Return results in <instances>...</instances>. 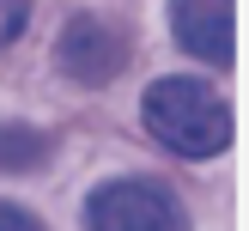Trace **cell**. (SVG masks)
I'll return each instance as SVG.
<instances>
[{
  "label": "cell",
  "mask_w": 249,
  "mask_h": 231,
  "mask_svg": "<svg viewBox=\"0 0 249 231\" xmlns=\"http://www.w3.org/2000/svg\"><path fill=\"white\" fill-rule=\"evenodd\" d=\"M140 109H146V134L182 158H213L231 146V104L201 79H158Z\"/></svg>",
  "instance_id": "1"
},
{
  "label": "cell",
  "mask_w": 249,
  "mask_h": 231,
  "mask_svg": "<svg viewBox=\"0 0 249 231\" xmlns=\"http://www.w3.org/2000/svg\"><path fill=\"white\" fill-rule=\"evenodd\" d=\"M91 231H189V213L158 182H109L91 195Z\"/></svg>",
  "instance_id": "2"
},
{
  "label": "cell",
  "mask_w": 249,
  "mask_h": 231,
  "mask_svg": "<svg viewBox=\"0 0 249 231\" xmlns=\"http://www.w3.org/2000/svg\"><path fill=\"white\" fill-rule=\"evenodd\" d=\"M55 61H61V73L79 79V85H109L122 67H128V36H122L116 18L79 12V18H67V31H61Z\"/></svg>",
  "instance_id": "3"
},
{
  "label": "cell",
  "mask_w": 249,
  "mask_h": 231,
  "mask_svg": "<svg viewBox=\"0 0 249 231\" xmlns=\"http://www.w3.org/2000/svg\"><path fill=\"white\" fill-rule=\"evenodd\" d=\"M170 31L207 67H231L237 49V0H170Z\"/></svg>",
  "instance_id": "4"
},
{
  "label": "cell",
  "mask_w": 249,
  "mask_h": 231,
  "mask_svg": "<svg viewBox=\"0 0 249 231\" xmlns=\"http://www.w3.org/2000/svg\"><path fill=\"white\" fill-rule=\"evenodd\" d=\"M49 158V134L36 128H0V170H36Z\"/></svg>",
  "instance_id": "5"
},
{
  "label": "cell",
  "mask_w": 249,
  "mask_h": 231,
  "mask_svg": "<svg viewBox=\"0 0 249 231\" xmlns=\"http://www.w3.org/2000/svg\"><path fill=\"white\" fill-rule=\"evenodd\" d=\"M24 18H31V0H0V43H12L24 31Z\"/></svg>",
  "instance_id": "6"
},
{
  "label": "cell",
  "mask_w": 249,
  "mask_h": 231,
  "mask_svg": "<svg viewBox=\"0 0 249 231\" xmlns=\"http://www.w3.org/2000/svg\"><path fill=\"white\" fill-rule=\"evenodd\" d=\"M0 231H43V225H36L24 207H6V201H0Z\"/></svg>",
  "instance_id": "7"
}]
</instances>
